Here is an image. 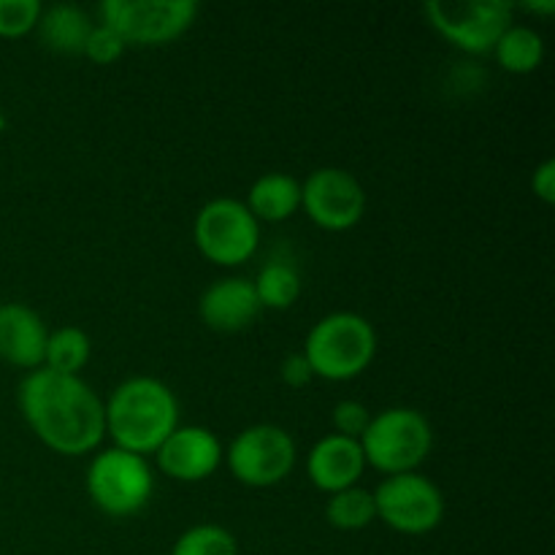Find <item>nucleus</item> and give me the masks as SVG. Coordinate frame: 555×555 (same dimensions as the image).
<instances>
[{"mask_svg":"<svg viewBox=\"0 0 555 555\" xmlns=\"http://www.w3.org/2000/svg\"><path fill=\"white\" fill-rule=\"evenodd\" d=\"M377 518L399 534L421 537L437 529L444 518V496L434 480L421 472L390 475L374 488Z\"/></svg>","mask_w":555,"mask_h":555,"instance_id":"nucleus-8","label":"nucleus"},{"mask_svg":"<svg viewBox=\"0 0 555 555\" xmlns=\"http://www.w3.org/2000/svg\"><path fill=\"white\" fill-rule=\"evenodd\" d=\"M260 309H291L301 296V276L285 260H269L253 280Z\"/></svg>","mask_w":555,"mask_h":555,"instance_id":"nucleus-20","label":"nucleus"},{"mask_svg":"<svg viewBox=\"0 0 555 555\" xmlns=\"http://www.w3.org/2000/svg\"><path fill=\"white\" fill-rule=\"evenodd\" d=\"M244 204L258 222H285L301 206V182L282 171L263 173L253 182Z\"/></svg>","mask_w":555,"mask_h":555,"instance_id":"nucleus-16","label":"nucleus"},{"mask_svg":"<svg viewBox=\"0 0 555 555\" xmlns=\"http://www.w3.org/2000/svg\"><path fill=\"white\" fill-rule=\"evenodd\" d=\"M331 421H334V428H336L334 434H339V437H347V439H361L363 431L369 428V423H372V412H369L366 404H361V401L345 399L334 406Z\"/></svg>","mask_w":555,"mask_h":555,"instance_id":"nucleus-24","label":"nucleus"},{"mask_svg":"<svg viewBox=\"0 0 555 555\" xmlns=\"http://www.w3.org/2000/svg\"><path fill=\"white\" fill-rule=\"evenodd\" d=\"M531 188L540 195L545 204L555 201V160H545L534 168V177H531Z\"/></svg>","mask_w":555,"mask_h":555,"instance_id":"nucleus-27","label":"nucleus"},{"mask_svg":"<svg viewBox=\"0 0 555 555\" xmlns=\"http://www.w3.org/2000/svg\"><path fill=\"white\" fill-rule=\"evenodd\" d=\"M280 377H282V383L298 390V388H307V385L312 383L314 372H312V366H309L307 358H304V352H291V356L282 361Z\"/></svg>","mask_w":555,"mask_h":555,"instance_id":"nucleus-26","label":"nucleus"},{"mask_svg":"<svg viewBox=\"0 0 555 555\" xmlns=\"http://www.w3.org/2000/svg\"><path fill=\"white\" fill-rule=\"evenodd\" d=\"M260 312L263 309H260L258 293L247 276H222L201 293V320L220 334H238V331L249 328Z\"/></svg>","mask_w":555,"mask_h":555,"instance_id":"nucleus-13","label":"nucleus"},{"mask_svg":"<svg viewBox=\"0 0 555 555\" xmlns=\"http://www.w3.org/2000/svg\"><path fill=\"white\" fill-rule=\"evenodd\" d=\"M526 9L529 11H537V14H551V11H555V0H542V3H526Z\"/></svg>","mask_w":555,"mask_h":555,"instance_id":"nucleus-28","label":"nucleus"},{"mask_svg":"<svg viewBox=\"0 0 555 555\" xmlns=\"http://www.w3.org/2000/svg\"><path fill=\"white\" fill-rule=\"evenodd\" d=\"M225 459L228 469L242 486L271 488L296 466V442L282 426L258 423L236 434Z\"/></svg>","mask_w":555,"mask_h":555,"instance_id":"nucleus-10","label":"nucleus"},{"mask_svg":"<svg viewBox=\"0 0 555 555\" xmlns=\"http://www.w3.org/2000/svg\"><path fill=\"white\" fill-rule=\"evenodd\" d=\"M434 27L464 52H493L499 36L513 25V5L504 0H428L423 5Z\"/></svg>","mask_w":555,"mask_h":555,"instance_id":"nucleus-9","label":"nucleus"},{"mask_svg":"<svg viewBox=\"0 0 555 555\" xmlns=\"http://www.w3.org/2000/svg\"><path fill=\"white\" fill-rule=\"evenodd\" d=\"M358 442H361L366 466H374L385 477H390L415 472L428 459L434 431L423 412L412 406H390L379 415H372V423Z\"/></svg>","mask_w":555,"mask_h":555,"instance_id":"nucleus-4","label":"nucleus"},{"mask_svg":"<svg viewBox=\"0 0 555 555\" xmlns=\"http://www.w3.org/2000/svg\"><path fill=\"white\" fill-rule=\"evenodd\" d=\"M49 328L27 304H0V358L16 369L43 366Z\"/></svg>","mask_w":555,"mask_h":555,"instance_id":"nucleus-15","label":"nucleus"},{"mask_svg":"<svg viewBox=\"0 0 555 555\" xmlns=\"http://www.w3.org/2000/svg\"><path fill=\"white\" fill-rule=\"evenodd\" d=\"M103 415L114 448L146 459L179 426V401L163 379L130 377L103 401Z\"/></svg>","mask_w":555,"mask_h":555,"instance_id":"nucleus-2","label":"nucleus"},{"mask_svg":"<svg viewBox=\"0 0 555 555\" xmlns=\"http://www.w3.org/2000/svg\"><path fill=\"white\" fill-rule=\"evenodd\" d=\"M363 469H366V459H363L361 442L339 437V434H325L323 439L312 444L307 455L309 480L328 496L358 486Z\"/></svg>","mask_w":555,"mask_h":555,"instance_id":"nucleus-14","label":"nucleus"},{"mask_svg":"<svg viewBox=\"0 0 555 555\" xmlns=\"http://www.w3.org/2000/svg\"><path fill=\"white\" fill-rule=\"evenodd\" d=\"M225 453L215 431L204 426H177L157 448V469L179 482H201L217 472Z\"/></svg>","mask_w":555,"mask_h":555,"instance_id":"nucleus-12","label":"nucleus"},{"mask_svg":"<svg viewBox=\"0 0 555 555\" xmlns=\"http://www.w3.org/2000/svg\"><path fill=\"white\" fill-rule=\"evenodd\" d=\"M85 482L92 504L112 518H130L141 513L155 493L150 461L119 448L92 455Z\"/></svg>","mask_w":555,"mask_h":555,"instance_id":"nucleus-5","label":"nucleus"},{"mask_svg":"<svg viewBox=\"0 0 555 555\" xmlns=\"http://www.w3.org/2000/svg\"><path fill=\"white\" fill-rule=\"evenodd\" d=\"M95 27V22L90 20L85 9L70 3H57L52 9L41 11V20H38V33H41V41L47 43L52 52L60 54H81L85 52V43L90 30Z\"/></svg>","mask_w":555,"mask_h":555,"instance_id":"nucleus-17","label":"nucleus"},{"mask_svg":"<svg viewBox=\"0 0 555 555\" xmlns=\"http://www.w3.org/2000/svg\"><path fill=\"white\" fill-rule=\"evenodd\" d=\"M101 22L112 27L119 38L141 47H160L173 41L198 16L195 0H103L98 5Z\"/></svg>","mask_w":555,"mask_h":555,"instance_id":"nucleus-6","label":"nucleus"},{"mask_svg":"<svg viewBox=\"0 0 555 555\" xmlns=\"http://www.w3.org/2000/svg\"><path fill=\"white\" fill-rule=\"evenodd\" d=\"M171 555H238L236 537L217 524L190 526L173 542Z\"/></svg>","mask_w":555,"mask_h":555,"instance_id":"nucleus-22","label":"nucleus"},{"mask_svg":"<svg viewBox=\"0 0 555 555\" xmlns=\"http://www.w3.org/2000/svg\"><path fill=\"white\" fill-rule=\"evenodd\" d=\"M325 518L334 529L341 531H361L377 520V507H374V493L366 488H345L339 493H331L325 504Z\"/></svg>","mask_w":555,"mask_h":555,"instance_id":"nucleus-21","label":"nucleus"},{"mask_svg":"<svg viewBox=\"0 0 555 555\" xmlns=\"http://www.w3.org/2000/svg\"><path fill=\"white\" fill-rule=\"evenodd\" d=\"M304 358L314 377L345 379L366 372L377 352V334L366 318L356 312H331L312 325L304 341Z\"/></svg>","mask_w":555,"mask_h":555,"instance_id":"nucleus-3","label":"nucleus"},{"mask_svg":"<svg viewBox=\"0 0 555 555\" xmlns=\"http://www.w3.org/2000/svg\"><path fill=\"white\" fill-rule=\"evenodd\" d=\"M122 52H125L122 38H119L112 27H106L101 22V25H95L90 30V36H87V43H85V52L81 54H87L92 63L108 65L114 63V60L122 57Z\"/></svg>","mask_w":555,"mask_h":555,"instance_id":"nucleus-25","label":"nucleus"},{"mask_svg":"<svg viewBox=\"0 0 555 555\" xmlns=\"http://www.w3.org/2000/svg\"><path fill=\"white\" fill-rule=\"evenodd\" d=\"M193 238L201 255L217 266H242L260 244V222L244 201L211 198L193 222Z\"/></svg>","mask_w":555,"mask_h":555,"instance_id":"nucleus-7","label":"nucleus"},{"mask_svg":"<svg viewBox=\"0 0 555 555\" xmlns=\"http://www.w3.org/2000/svg\"><path fill=\"white\" fill-rule=\"evenodd\" d=\"M499 65L513 74H531L540 68L542 57H545V41L540 33L529 25H509L507 30L499 36L496 47H493Z\"/></svg>","mask_w":555,"mask_h":555,"instance_id":"nucleus-18","label":"nucleus"},{"mask_svg":"<svg viewBox=\"0 0 555 555\" xmlns=\"http://www.w3.org/2000/svg\"><path fill=\"white\" fill-rule=\"evenodd\" d=\"M90 336L76 325H63L57 331H49L47 352H43V369L57 374H74L79 377L81 369L90 361Z\"/></svg>","mask_w":555,"mask_h":555,"instance_id":"nucleus-19","label":"nucleus"},{"mask_svg":"<svg viewBox=\"0 0 555 555\" xmlns=\"http://www.w3.org/2000/svg\"><path fill=\"white\" fill-rule=\"evenodd\" d=\"M43 5L38 0H0V36L22 38L38 27Z\"/></svg>","mask_w":555,"mask_h":555,"instance_id":"nucleus-23","label":"nucleus"},{"mask_svg":"<svg viewBox=\"0 0 555 555\" xmlns=\"http://www.w3.org/2000/svg\"><path fill=\"white\" fill-rule=\"evenodd\" d=\"M16 404L30 431L60 455H87L106 437L101 396L74 374L36 369L20 383Z\"/></svg>","mask_w":555,"mask_h":555,"instance_id":"nucleus-1","label":"nucleus"},{"mask_svg":"<svg viewBox=\"0 0 555 555\" xmlns=\"http://www.w3.org/2000/svg\"><path fill=\"white\" fill-rule=\"evenodd\" d=\"M301 206L314 225L325 231H350L366 211V190L345 168L325 166L301 182Z\"/></svg>","mask_w":555,"mask_h":555,"instance_id":"nucleus-11","label":"nucleus"}]
</instances>
